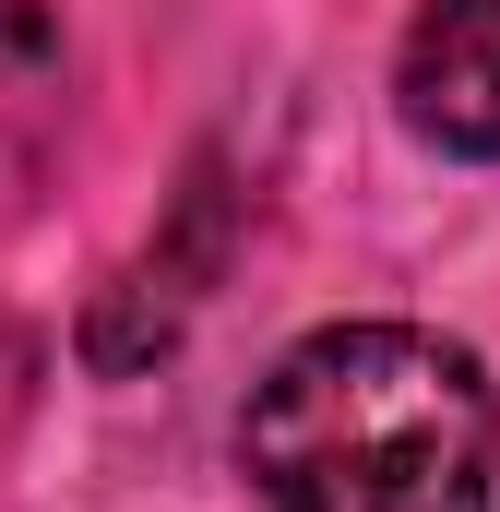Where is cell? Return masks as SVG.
<instances>
[{"instance_id":"3957f363","label":"cell","mask_w":500,"mask_h":512,"mask_svg":"<svg viewBox=\"0 0 500 512\" xmlns=\"http://www.w3.org/2000/svg\"><path fill=\"white\" fill-rule=\"evenodd\" d=\"M393 108L429 155L500 167V0H417L393 48Z\"/></svg>"},{"instance_id":"7a4b0ae2","label":"cell","mask_w":500,"mask_h":512,"mask_svg":"<svg viewBox=\"0 0 500 512\" xmlns=\"http://www.w3.org/2000/svg\"><path fill=\"white\" fill-rule=\"evenodd\" d=\"M227 227H239V191H227V167L203 155L191 167V191H179V215L143 239V251L84 298V370L96 382H131V370H155L179 334H191V310H203V286L227 274Z\"/></svg>"},{"instance_id":"6da1fadb","label":"cell","mask_w":500,"mask_h":512,"mask_svg":"<svg viewBox=\"0 0 500 512\" xmlns=\"http://www.w3.org/2000/svg\"><path fill=\"white\" fill-rule=\"evenodd\" d=\"M239 477L274 512H489L500 393L429 322H322L250 382Z\"/></svg>"},{"instance_id":"5b68a950","label":"cell","mask_w":500,"mask_h":512,"mask_svg":"<svg viewBox=\"0 0 500 512\" xmlns=\"http://www.w3.org/2000/svg\"><path fill=\"white\" fill-rule=\"evenodd\" d=\"M0 346H24V334H12V322H0Z\"/></svg>"},{"instance_id":"277c9868","label":"cell","mask_w":500,"mask_h":512,"mask_svg":"<svg viewBox=\"0 0 500 512\" xmlns=\"http://www.w3.org/2000/svg\"><path fill=\"white\" fill-rule=\"evenodd\" d=\"M60 120V0H0V179L36 167Z\"/></svg>"}]
</instances>
